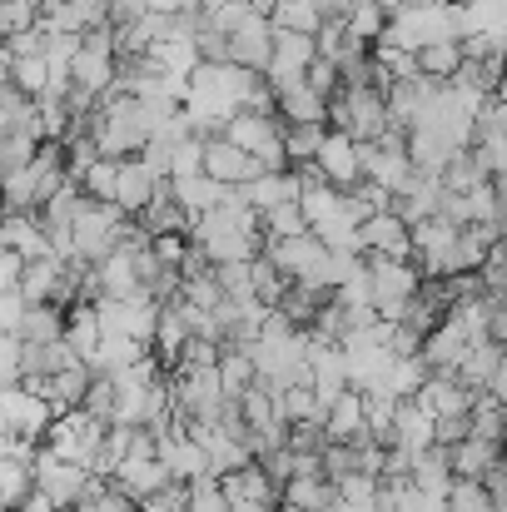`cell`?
Wrapping results in <instances>:
<instances>
[{
	"label": "cell",
	"mask_w": 507,
	"mask_h": 512,
	"mask_svg": "<svg viewBox=\"0 0 507 512\" xmlns=\"http://www.w3.org/2000/svg\"><path fill=\"white\" fill-rule=\"evenodd\" d=\"M458 40V0H418V5H398L388 10V25L378 35V45L418 55L423 45H443Z\"/></svg>",
	"instance_id": "cell-1"
},
{
	"label": "cell",
	"mask_w": 507,
	"mask_h": 512,
	"mask_svg": "<svg viewBox=\"0 0 507 512\" xmlns=\"http://www.w3.org/2000/svg\"><path fill=\"white\" fill-rule=\"evenodd\" d=\"M45 453L50 458H60V463H75V468H85L90 473V463H95V453H100V443H105V423H95V418H85L80 408H65V413H55L50 418V428H45Z\"/></svg>",
	"instance_id": "cell-2"
},
{
	"label": "cell",
	"mask_w": 507,
	"mask_h": 512,
	"mask_svg": "<svg viewBox=\"0 0 507 512\" xmlns=\"http://www.w3.org/2000/svg\"><path fill=\"white\" fill-rule=\"evenodd\" d=\"M363 274H368V304H373V314L383 319V324H398V314H403V304L418 294V269L413 264H398V259H363Z\"/></svg>",
	"instance_id": "cell-3"
},
{
	"label": "cell",
	"mask_w": 507,
	"mask_h": 512,
	"mask_svg": "<svg viewBox=\"0 0 507 512\" xmlns=\"http://www.w3.org/2000/svg\"><path fill=\"white\" fill-rule=\"evenodd\" d=\"M30 483H35V493L50 503L55 512H75L85 503V493L95 488V478L85 473V468H75V463H60V458H50L45 448L35 453V468H30Z\"/></svg>",
	"instance_id": "cell-4"
},
{
	"label": "cell",
	"mask_w": 507,
	"mask_h": 512,
	"mask_svg": "<svg viewBox=\"0 0 507 512\" xmlns=\"http://www.w3.org/2000/svg\"><path fill=\"white\" fill-rule=\"evenodd\" d=\"M50 403L35 398L25 383H0V438H20V443H40L50 428Z\"/></svg>",
	"instance_id": "cell-5"
},
{
	"label": "cell",
	"mask_w": 507,
	"mask_h": 512,
	"mask_svg": "<svg viewBox=\"0 0 507 512\" xmlns=\"http://www.w3.org/2000/svg\"><path fill=\"white\" fill-rule=\"evenodd\" d=\"M224 45H229V65L264 75V70H269V45H274V25H269V15L254 10L244 25H234V30L224 35Z\"/></svg>",
	"instance_id": "cell-6"
},
{
	"label": "cell",
	"mask_w": 507,
	"mask_h": 512,
	"mask_svg": "<svg viewBox=\"0 0 507 512\" xmlns=\"http://www.w3.org/2000/svg\"><path fill=\"white\" fill-rule=\"evenodd\" d=\"M383 448H393V453H403V458L428 453V448H433V418H428L413 398H398V403H393V423H388V443H383Z\"/></svg>",
	"instance_id": "cell-7"
},
{
	"label": "cell",
	"mask_w": 507,
	"mask_h": 512,
	"mask_svg": "<svg viewBox=\"0 0 507 512\" xmlns=\"http://www.w3.org/2000/svg\"><path fill=\"white\" fill-rule=\"evenodd\" d=\"M358 239H363V259L373 254V259H398V264H408V224L388 209V214H368L363 224H358Z\"/></svg>",
	"instance_id": "cell-8"
},
{
	"label": "cell",
	"mask_w": 507,
	"mask_h": 512,
	"mask_svg": "<svg viewBox=\"0 0 507 512\" xmlns=\"http://www.w3.org/2000/svg\"><path fill=\"white\" fill-rule=\"evenodd\" d=\"M314 170L324 174V184L329 189H353L363 174H358V145L348 140V135H338V130H324V145H319V155H314Z\"/></svg>",
	"instance_id": "cell-9"
},
{
	"label": "cell",
	"mask_w": 507,
	"mask_h": 512,
	"mask_svg": "<svg viewBox=\"0 0 507 512\" xmlns=\"http://www.w3.org/2000/svg\"><path fill=\"white\" fill-rule=\"evenodd\" d=\"M274 90V115L284 120V125H324V100L304 85V75H294V80H279V85H269Z\"/></svg>",
	"instance_id": "cell-10"
},
{
	"label": "cell",
	"mask_w": 507,
	"mask_h": 512,
	"mask_svg": "<svg viewBox=\"0 0 507 512\" xmlns=\"http://www.w3.org/2000/svg\"><path fill=\"white\" fill-rule=\"evenodd\" d=\"M130 503H150V498H160L169 488V473L160 458H125L120 468H115V478H110Z\"/></svg>",
	"instance_id": "cell-11"
},
{
	"label": "cell",
	"mask_w": 507,
	"mask_h": 512,
	"mask_svg": "<svg viewBox=\"0 0 507 512\" xmlns=\"http://www.w3.org/2000/svg\"><path fill=\"white\" fill-rule=\"evenodd\" d=\"M413 403H418L428 418H468V408H473V393H468L463 383H453V378H438V373H428V378L418 383Z\"/></svg>",
	"instance_id": "cell-12"
},
{
	"label": "cell",
	"mask_w": 507,
	"mask_h": 512,
	"mask_svg": "<svg viewBox=\"0 0 507 512\" xmlns=\"http://www.w3.org/2000/svg\"><path fill=\"white\" fill-rule=\"evenodd\" d=\"M155 189H160V179H150V170L140 160H120V170H115V209L125 219H140L150 209Z\"/></svg>",
	"instance_id": "cell-13"
},
{
	"label": "cell",
	"mask_w": 507,
	"mask_h": 512,
	"mask_svg": "<svg viewBox=\"0 0 507 512\" xmlns=\"http://www.w3.org/2000/svg\"><path fill=\"white\" fill-rule=\"evenodd\" d=\"M309 388H314L319 403H334L338 393L348 388V373H343V353H338V343L309 339Z\"/></svg>",
	"instance_id": "cell-14"
},
{
	"label": "cell",
	"mask_w": 507,
	"mask_h": 512,
	"mask_svg": "<svg viewBox=\"0 0 507 512\" xmlns=\"http://www.w3.org/2000/svg\"><path fill=\"white\" fill-rule=\"evenodd\" d=\"M239 199H244L254 214H264V209L294 204V199H299V179H294V170H264V174H254L249 184H239Z\"/></svg>",
	"instance_id": "cell-15"
},
{
	"label": "cell",
	"mask_w": 507,
	"mask_h": 512,
	"mask_svg": "<svg viewBox=\"0 0 507 512\" xmlns=\"http://www.w3.org/2000/svg\"><path fill=\"white\" fill-rule=\"evenodd\" d=\"M204 174L214 179V184H229V189H239V184H249L254 174H264L244 150H234V145H224V140H204Z\"/></svg>",
	"instance_id": "cell-16"
},
{
	"label": "cell",
	"mask_w": 507,
	"mask_h": 512,
	"mask_svg": "<svg viewBox=\"0 0 507 512\" xmlns=\"http://www.w3.org/2000/svg\"><path fill=\"white\" fill-rule=\"evenodd\" d=\"M438 204H443V184H438L433 174H413V179H408V189L393 199V214L413 229L418 219H433V214H438Z\"/></svg>",
	"instance_id": "cell-17"
},
{
	"label": "cell",
	"mask_w": 507,
	"mask_h": 512,
	"mask_svg": "<svg viewBox=\"0 0 507 512\" xmlns=\"http://www.w3.org/2000/svg\"><path fill=\"white\" fill-rule=\"evenodd\" d=\"M503 443H483V438H463V443H453V448H443V458H448V473L453 478H468V483H478L493 463H503V453H498Z\"/></svg>",
	"instance_id": "cell-18"
},
{
	"label": "cell",
	"mask_w": 507,
	"mask_h": 512,
	"mask_svg": "<svg viewBox=\"0 0 507 512\" xmlns=\"http://www.w3.org/2000/svg\"><path fill=\"white\" fill-rule=\"evenodd\" d=\"M169 184V199L189 214V219H199V214H209V209H219V199H224V189L229 184H214L209 174H189V179H165Z\"/></svg>",
	"instance_id": "cell-19"
},
{
	"label": "cell",
	"mask_w": 507,
	"mask_h": 512,
	"mask_svg": "<svg viewBox=\"0 0 507 512\" xmlns=\"http://www.w3.org/2000/svg\"><path fill=\"white\" fill-rule=\"evenodd\" d=\"M70 85L75 90H85V95H105L110 85H115V60L110 55H100V50H75V60H70Z\"/></svg>",
	"instance_id": "cell-20"
},
{
	"label": "cell",
	"mask_w": 507,
	"mask_h": 512,
	"mask_svg": "<svg viewBox=\"0 0 507 512\" xmlns=\"http://www.w3.org/2000/svg\"><path fill=\"white\" fill-rule=\"evenodd\" d=\"M358 433H363V393L343 388L334 403H329V413H324V438L329 443H348Z\"/></svg>",
	"instance_id": "cell-21"
},
{
	"label": "cell",
	"mask_w": 507,
	"mask_h": 512,
	"mask_svg": "<svg viewBox=\"0 0 507 512\" xmlns=\"http://www.w3.org/2000/svg\"><path fill=\"white\" fill-rule=\"evenodd\" d=\"M214 378H219V393H224V403H239V398L254 388V363H249V353H239V348H219Z\"/></svg>",
	"instance_id": "cell-22"
},
{
	"label": "cell",
	"mask_w": 507,
	"mask_h": 512,
	"mask_svg": "<svg viewBox=\"0 0 507 512\" xmlns=\"http://www.w3.org/2000/svg\"><path fill=\"white\" fill-rule=\"evenodd\" d=\"M498 35L503 40V0H458V40Z\"/></svg>",
	"instance_id": "cell-23"
},
{
	"label": "cell",
	"mask_w": 507,
	"mask_h": 512,
	"mask_svg": "<svg viewBox=\"0 0 507 512\" xmlns=\"http://www.w3.org/2000/svg\"><path fill=\"white\" fill-rule=\"evenodd\" d=\"M60 343L80 358V363H90L95 358V343H100V324H95V309L90 304H75V309H65V334Z\"/></svg>",
	"instance_id": "cell-24"
},
{
	"label": "cell",
	"mask_w": 507,
	"mask_h": 512,
	"mask_svg": "<svg viewBox=\"0 0 507 512\" xmlns=\"http://www.w3.org/2000/svg\"><path fill=\"white\" fill-rule=\"evenodd\" d=\"M413 65H418V75H423V80H433V85H448V80L463 70V45H458V40L423 45V50L413 55Z\"/></svg>",
	"instance_id": "cell-25"
},
{
	"label": "cell",
	"mask_w": 507,
	"mask_h": 512,
	"mask_svg": "<svg viewBox=\"0 0 507 512\" xmlns=\"http://www.w3.org/2000/svg\"><path fill=\"white\" fill-rule=\"evenodd\" d=\"M269 25L274 30H289V35H319L324 10L314 0H274L269 5Z\"/></svg>",
	"instance_id": "cell-26"
},
{
	"label": "cell",
	"mask_w": 507,
	"mask_h": 512,
	"mask_svg": "<svg viewBox=\"0 0 507 512\" xmlns=\"http://www.w3.org/2000/svg\"><path fill=\"white\" fill-rule=\"evenodd\" d=\"M60 274H65V264L60 259H30L25 269H20V299L25 304H50V294H55V284H60Z\"/></svg>",
	"instance_id": "cell-27"
},
{
	"label": "cell",
	"mask_w": 507,
	"mask_h": 512,
	"mask_svg": "<svg viewBox=\"0 0 507 512\" xmlns=\"http://www.w3.org/2000/svg\"><path fill=\"white\" fill-rule=\"evenodd\" d=\"M279 503H289L299 512H334V483H324V478H289L279 488Z\"/></svg>",
	"instance_id": "cell-28"
},
{
	"label": "cell",
	"mask_w": 507,
	"mask_h": 512,
	"mask_svg": "<svg viewBox=\"0 0 507 512\" xmlns=\"http://www.w3.org/2000/svg\"><path fill=\"white\" fill-rule=\"evenodd\" d=\"M383 25H388L383 0H353V5L343 10V30H348L353 40H363V45H373V40L383 35Z\"/></svg>",
	"instance_id": "cell-29"
},
{
	"label": "cell",
	"mask_w": 507,
	"mask_h": 512,
	"mask_svg": "<svg viewBox=\"0 0 507 512\" xmlns=\"http://www.w3.org/2000/svg\"><path fill=\"white\" fill-rule=\"evenodd\" d=\"M324 130L329 125H284V160H289V170L294 165H314V155H319V145H324Z\"/></svg>",
	"instance_id": "cell-30"
},
{
	"label": "cell",
	"mask_w": 507,
	"mask_h": 512,
	"mask_svg": "<svg viewBox=\"0 0 507 512\" xmlns=\"http://www.w3.org/2000/svg\"><path fill=\"white\" fill-rule=\"evenodd\" d=\"M65 334V314L50 309V304H30L25 309V324H20V343H60Z\"/></svg>",
	"instance_id": "cell-31"
},
{
	"label": "cell",
	"mask_w": 507,
	"mask_h": 512,
	"mask_svg": "<svg viewBox=\"0 0 507 512\" xmlns=\"http://www.w3.org/2000/svg\"><path fill=\"white\" fill-rule=\"evenodd\" d=\"M259 234H264V244H274V239H299V234H309V224H304L299 204H279V209H264V214H259Z\"/></svg>",
	"instance_id": "cell-32"
},
{
	"label": "cell",
	"mask_w": 507,
	"mask_h": 512,
	"mask_svg": "<svg viewBox=\"0 0 507 512\" xmlns=\"http://www.w3.org/2000/svg\"><path fill=\"white\" fill-rule=\"evenodd\" d=\"M35 493V483H30V468H20V463H10V458H0V508L15 512L25 498Z\"/></svg>",
	"instance_id": "cell-33"
},
{
	"label": "cell",
	"mask_w": 507,
	"mask_h": 512,
	"mask_svg": "<svg viewBox=\"0 0 507 512\" xmlns=\"http://www.w3.org/2000/svg\"><path fill=\"white\" fill-rule=\"evenodd\" d=\"M45 80H50V75H45V55H15V60H10V85H15L20 95H30V100L45 95Z\"/></svg>",
	"instance_id": "cell-34"
},
{
	"label": "cell",
	"mask_w": 507,
	"mask_h": 512,
	"mask_svg": "<svg viewBox=\"0 0 507 512\" xmlns=\"http://www.w3.org/2000/svg\"><path fill=\"white\" fill-rule=\"evenodd\" d=\"M115 170H120V160H95L80 179V194L95 204H115Z\"/></svg>",
	"instance_id": "cell-35"
},
{
	"label": "cell",
	"mask_w": 507,
	"mask_h": 512,
	"mask_svg": "<svg viewBox=\"0 0 507 512\" xmlns=\"http://www.w3.org/2000/svg\"><path fill=\"white\" fill-rule=\"evenodd\" d=\"M184 512H229L224 493H219V478H194V483H184Z\"/></svg>",
	"instance_id": "cell-36"
},
{
	"label": "cell",
	"mask_w": 507,
	"mask_h": 512,
	"mask_svg": "<svg viewBox=\"0 0 507 512\" xmlns=\"http://www.w3.org/2000/svg\"><path fill=\"white\" fill-rule=\"evenodd\" d=\"M189 174H204V140L189 135L169 150V179H189Z\"/></svg>",
	"instance_id": "cell-37"
},
{
	"label": "cell",
	"mask_w": 507,
	"mask_h": 512,
	"mask_svg": "<svg viewBox=\"0 0 507 512\" xmlns=\"http://www.w3.org/2000/svg\"><path fill=\"white\" fill-rule=\"evenodd\" d=\"M448 512H498V508H493V498H488L478 483L453 478V483H448Z\"/></svg>",
	"instance_id": "cell-38"
},
{
	"label": "cell",
	"mask_w": 507,
	"mask_h": 512,
	"mask_svg": "<svg viewBox=\"0 0 507 512\" xmlns=\"http://www.w3.org/2000/svg\"><path fill=\"white\" fill-rule=\"evenodd\" d=\"M35 150H40V140H30V135H5V140H0V174L25 170V165L35 160Z\"/></svg>",
	"instance_id": "cell-39"
},
{
	"label": "cell",
	"mask_w": 507,
	"mask_h": 512,
	"mask_svg": "<svg viewBox=\"0 0 507 512\" xmlns=\"http://www.w3.org/2000/svg\"><path fill=\"white\" fill-rule=\"evenodd\" d=\"M150 254H155L165 269H179L184 254H189V239H184V234H160V239H150Z\"/></svg>",
	"instance_id": "cell-40"
},
{
	"label": "cell",
	"mask_w": 507,
	"mask_h": 512,
	"mask_svg": "<svg viewBox=\"0 0 507 512\" xmlns=\"http://www.w3.org/2000/svg\"><path fill=\"white\" fill-rule=\"evenodd\" d=\"M25 299L20 294H5L0 299V334H10V339H20V324H25Z\"/></svg>",
	"instance_id": "cell-41"
},
{
	"label": "cell",
	"mask_w": 507,
	"mask_h": 512,
	"mask_svg": "<svg viewBox=\"0 0 507 512\" xmlns=\"http://www.w3.org/2000/svg\"><path fill=\"white\" fill-rule=\"evenodd\" d=\"M0 383H20V339L0 334Z\"/></svg>",
	"instance_id": "cell-42"
},
{
	"label": "cell",
	"mask_w": 507,
	"mask_h": 512,
	"mask_svg": "<svg viewBox=\"0 0 507 512\" xmlns=\"http://www.w3.org/2000/svg\"><path fill=\"white\" fill-rule=\"evenodd\" d=\"M20 269H25V259H15V254H5V249H0V299L20 289Z\"/></svg>",
	"instance_id": "cell-43"
},
{
	"label": "cell",
	"mask_w": 507,
	"mask_h": 512,
	"mask_svg": "<svg viewBox=\"0 0 507 512\" xmlns=\"http://www.w3.org/2000/svg\"><path fill=\"white\" fill-rule=\"evenodd\" d=\"M398 5H418V0H383V10H398Z\"/></svg>",
	"instance_id": "cell-44"
},
{
	"label": "cell",
	"mask_w": 507,
	"mask_h": 512,
	"mask_svg": "<svg viewBox=\"0 0 507 512\" xmlns=\"http://www.w3.org/2000/svg\"><path fill=\"white\" fill-rule=\"evenodd\" d=\"M30 5H35V10H40V5H50V0H30Z\"/></svg>",
	"instance_id": "cell-45"
},
{
	"label": "cell",
	"mask_w": 507,
	"mask_h": 512,
	"mask_svg": "<svg viewBox=\"0 0 507 512\" xmlns=\"http://www.w3.org/2000/svg\"><path fill=\"white\" fill-rule=\"evenodd\" d=\"M0 512H5V508H0Z\"/></svg>",
	"instance_id": "cell-46"
}]
</instances>
